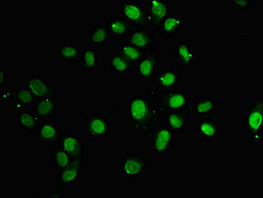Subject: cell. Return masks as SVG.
Here are the masks:
<instances>
[{
    "label": "cell",
    "mask_w": 263,
    "mask_h": 198,
    "mask_svg": "<svg viewBox=\"0 0 263 198\" xmlns=\"http://www.w3.org/2000/svg\"><path fill=\"white\" fill-rule=\"evenodd\" d=\"M127 117L134 130L146 132L159 121L158 110L154 103L140 95L132 96L127 101Z\"/></svg>",
    "instance_id": "obj_1"
},
{
    "label": "cell",
    "mask_w": 263,
    "mask_h": 198,
    "mask_svg": "<svg viewBox=\"0 0 263 198\" xmlns=\"http://www.w3.org/2000/svg\"><path fill=\"white\" fill-rule=\"evenodd\" d=\"M161 93L156 91L154 94L158 100L159 120H162L170 112L192 110L191 94L185 91L174 89Z\"/></svg>",
    "instance_id": "obj_2"
},
{
    "label": "cell",
    "mask_w": 263,
    "mask_h": 198,
    "mask_svg": "<svg viewBox=\"0 0 263 198\" xmlns=\"http://www.w3.org/2000/svg\"><path fill=\"white\" fill-rule=\"evenodd\" d=\"M120 3L122 18L138 28L149 27L147 13L144 6L130 0H122Z\"/></svg>",
    "instance_id": "obj_3"
},
{
    "label": "cell",
    "mask_w": 263,
    "mask_h": 198,
    "mask_svg": "<svg viewBox=\"0 0 263 198\" xmlns=\"http://www.w3.org/2000/svg\"><path fill=\"white\" fill-rule=\"evenodd\" d=\"M147 13L149 26L160 33L163 22L170 16L169 4L160 0H149Z\"/></svg>",
    "instance_id": "obj_4"
},
{
    "label": "cell",
    "mask_w": 263,
    "mask_h": 198,
    "mask_svg": "<svg viewBox=\"0 0 263 198\" xmlns=\"http://www.w3.org/2000/svg\"><path fill=\"white\" fill-rule=\"evenodd\" d=\"M175 142V131L169 126L154 129L152 133V147L154 153H169Z\"/></svg>",
    "instance_id": "obj_5"
},
{
    "label": "cell",
    "mask_w": 263,
    "mask_h": 198,
    "mask_svg": "<svg viewBox=\"0 0 263 198\" xmlns=\"http://www.w3.org/2000/svg\"><path fill=\"white\" fill-rule=\"evenodd\" d=\"M148 169V162L140 154H128L122 160V174L130 180H137Z\"/></svg>",
    "instance_id": "obj_6"
},
{
    "label": "cell",
    "mask_w": 263,
    "mask_h": 198,
    "mask_svg": "<svg viewBox=\"0 0 263 198\" xmlns=\"http://www.w3.org/2000/svg\"><path fill=\"white\" fill-rule=\"evenodd\" d=\"M84 131L90 137H105L111 131V123L101 115L87 116Z\"/></svg>",
    "instance_id": "obj_7"
},
{
    "label": "cell",
    "mask_w": 263,
    "mask_h": 198,
    "mask_svg": "<svg viewBox=\"0 0 263 198\" xmlns=\"http://www.w3.org/2000/svg\"><path fill=\"white\" fill-rule=\"evenodd\" d=\"M243 126L254 135H259L262 132V98L258 99L249 107L248 114L244 117Z\"/></svg>",
    "instance_id": "obj_8"
},
{
    "label": "cell",
    "mask_w": 263,
    "mask_h": 198,
    "mask_svg": "<svg viewBox=\"0 0 263 198\" xmlns=\"http://www.w3.org/2000/svg\"><path fill=\"white\" fill-rule=\"evenodd\" d=\"M137 64L138 79L145 81L154 80L156 71L159 67L158 55L155 52L144 53Z\"/></svg>",
    "instance_id": "obj_9"
},
{
    "label": "cell",
    "mask_w": 263,
    "mask_h": 198,
    "mask_svg": "<svg viewBox=\"0 0 263 198\" xmlns=\"http://www.w3.org/2000/svg\"><path fill=\"white\" fill-rule=\"evenodd\" d=\"M60 147L74 160H85V144L72 133H65L60 137Z\"/></svg>",
    "instance_id": "obj_10"
},
{
    "label": "cell",
    "mask_w": 263,
    "mask_h": 198,
    "mask_svg": "<svg viewBox=\"0 0 263 198\" xmlns=\"http://www.w3.org/2000/svg\"><path fill=\"white\" fill-rule=\"evenodd\" d=\"M58 110L59 103L56 95L38 99L34 106V114L44 122L56 116Z\"/></svg>",
    "instance_id": "obj_11"
},
{
    "label": "cell",
    "mask_w": 263,
    "mask_h": 198,
    "mask_svg": "<svg viewBox=\"0 0 263 198\" xmlns=\"http://www.w3.org/2000/svg\"><path fill=\"white\" fill-rule=\"evenodd\" d=\"M85 168V161H78L69 166L66 169L59 170V187L60 190H63L64 186L75 183L80 179L82 170Z\"/></svg>",
    "instance_id": "obj_12"
},
{
    "label": "cell",
    "mask_w": 263,
    "mask_h": 198,
    "mask_svg": "<svg viewBox=\"0 0 263 198\" xmlns=\"http://www.w3.org/2000/svg\"><path fill=\"white\" fill-rule=\"evenodd\" d=\"M27 88L34 94L36 100L46 97V96H54V91L47 80L41 76L32 75L27 80Z\"/></svg>",
    "instance_id": "obj_13"
},
{
    "label": "cell",
    "mask_w": 263,
    "mask_h": 198,
    "mask_svg": "<svg viewBox=\"0 0 263 198\" xmlns=\"http://www.w3.org/2000/svg\"><path fill=\"white\" fill-rule=\"evenodd\" d=\"M154 38V31L148 27L138 28L131 32L126 42L144 50L153 47Z\"/></svg>",
    "instance_id": "obj_14"
},
{
    "label": "cell",
    "mask_w": 263,
    "mask_h": 198,
    "mask_svg": "<svg viewBox=\"0 0 263 198\" xmlns=\"http://www.w3.org/2000/svg\"><path fill=\"white\" fill-rule=\"evenodd\" d=\"M105 27L112 37H124L133 31L134 25L124 18L114 16L106 22Z\"/></svg>",
    "instance_id": "obj_15"
},
{
    "label": "cell",
    "mask_w": 263,
    "mask_h": 198,
    "mask_svg": "<svg viewBox=\"0 0 263 198\" xmlns=\"http://www.w3.org/2000/svg\"><path fill=\"white\" fill-rule=\"evenodd\" d=\"M156 83L159 92L167 91L176 89L180 84V78L173 69H163L159 73Z\"/></svg>",
    "instance_id": "obj_16"
},
{
    "label": "cell",
    "mask_w": 263,
    "mask_h": 198,
    "mask_svg": "<svg viewBox=\"0 0 263 198\" xmlns=\"http://www.w3.org/2000/svg\"><path fill=\"white\" fill-rule=\"evenodd\" d=\"M222 122L214 121L211 117L202 118L196 126V131L202 137L214 138L221 132Z\"/></svg>",
    "instance_id": "obj_17"
},
{
    "label": "cell",
    "mask_w": 263,
    "mask_h": 198,
    "mask_svg": "<svg viewBox=\"0 0 263 198\" xmlns=\"http://www.w3.org/2000/svg\"><path fill=\"white\" fill-rule=\"evenodd\" d=\"M217 101L211 96L204 95L197 96L192 109L197 116L201 118L211 117L213 112L216 111Z\"/></svg>",
    "instance_id": "obj_18"
},
{
    "label": "cell",
    "mask_w": 263,
    "mask_h": 198,
    "mask_svg": "<svg viewBox=\"0 0 263 198\" xmlns=\"http://www.w3.org/2000/svg\"><path fill=\"white\" fill-rule=\"evenodd\" d=\"M110 71L112 74H126L131 72L135 64L119 52L112 53L110 60Z\"/></svg>",
    "instance_id": "obj_19"
},
{
    "label": "cell",
    "mask_w": 263,
    "mask_h": 198,
    "mask_svg": "<svg viewBox=\"0 0 263 198\" xmlns=\"http://www.w3.org/2000/svg\"><path fill=\"white\" fill-rule=\"evenodd\" d=\"M174 57L175 61L181 68H190L195 60L196 55L193 52L191 43L184 42L180 43L175 48Z\"/></svg>",
    "instance_id": "obj_20"
},
{
    "label": "cell",
    "mask_w": 263,
    "mask_h": 198,
    "mask_svg": "<svg viewBox=\"0 0 263 198\" xmlns=\"http://www.w3.org/2000/svg\"><path fill=\"white\" fill-rule=\"evenodd\" d=\"M191 112L185 110L170 112L165 116V121L169 127L175 132H184L188 117L191 116Z\"/></svg>",
    "instance_id": "obj_21"
},
{
    "label": "cell",
    "mask_w": 263,
    "mask_h": 198,
    "mask_svg": "<svg viewBox=\"0 0 263 198\" xmlns=\"http://www.w3.org/2000/svg\"><path fill=\"white\" fill-rule=\"evenodd\" d=\"M16 119L21 130L27 132H33L37 130L39 118L33 112L27 110H20Z\"/></svg>",
    "instance_id": "obj_22"
},
{
    "label": "cell",
    "mask_w": 263,
    "mask_h": 198,
    "mask_svg": "<svg viewBox=\"0 0 263 198\" xmlns=\"http://www.w3.org/2000/svg\"><path fill=\"white\" fill-rule=\"evenodd\" d=\"M80 47L71 43H64L58 48V56L64 62L70 64H78L81 56Z\"/></svg>",
    "instance_id": "obj_23"
},
{
    "label": "cell",
    "mask_w": 263,
    "mask_h": 198,
    "mask_svg": "<svg viewBox=\"0 0 263 198\" xmlns=\"http://www.w3.org/2000/svg\"><path fill=\"white\" fill-rule=\"evenodd\" d=\"M36 133L39 139L42 140L43 142H59V129L50 122H43L40 126H39Z\"/></svg>",
    "instance_id": "obj_24"
},
{
    "label": "cell",
    "mask_w": 263,
    "mask_h": 198,
    "mask_svg": "<svg viewBox=\"0 0 263 198\" xmlns=\"http://www.w3.org/2000/svg\"><path fill=\"white\" fill-rule=\"evenodd\" d=\"M80 161H85V160H74L61 147H58L53 150L52 166L55 169H66L69 166Z\"/></svg>",
    "instance_id": "obj_25"
},
{
    "label": "cell",
    "mask_w": 263,
    "mask_h": 198,
    "mask_svg": "<svg viewBox=\"0 0 263 198\" xmlns=\"http://www.w3.org/2000/svg\"><path fill=\"white\" fill-rule=\"evenodd\" d=\"M181 18L177 16H169L163 22L161 27V35L164 37H173L181 28Z\"/></svg>",
    "instance_id": "obj_26"
},
{
    "label": "cell",
    "mask_w": 263,
    "mask_h": 198,
    "mask_svg": "<svg viewBox=\"0 0 263 198\" xmlns=\"http://www.w3.org/2000/svg\"><path fill=\"white\" fill-rule=\"evenodd\" d=\"M98 64V54L94 48H85L84 51L81 54L78 62L81 69L84 70H91L96 68Z\"/></svg>",
    "instance_id": "obj_27"
},
{
    "label": "cell",
    "mask_w": 263,
    "mask_h": 198,
    "mask_svg": "<svg viewBox=\"0 0 263 198\" xmlns=\"http://www.w3.org/2000/svg\"><path fill=\"white\" fill-rule=\"evenodd\" d=\"M134 63H138L144 56V50L128 42L122 43L119 51Z\"/></svg>",
    "instance_id": "obj_28"
},
{
    "label": "cell",
    "mask_w": 263,
    "mask_h": 198,
    "mask_svg": "<svg viewBox=\"0 0 263 198\" xmlns=\"http://www.w3.org/2000/svg\"><path fill=\"white\" fill-rule=\"evenodd\" d=\"M13 99L21 107L34 105L36 101L34 94L27 88L17 90L15 95L13 96Z\"/></svg>",
    "instance_id": "obj_29"
},
{
    "label": "cell",
    "mask_w": 263,
    "mask_h": 198,
    "mask_svg": "<svg viewBox=\"0 0 263 198\" xmlns=\"http://www.w3.org/2000/svg\"><path fill=\"white\" fill-rule=\"evenodd\" d=\"M109 36L107 27L104 26L94 27L90 32V41L99 45V44L105 43Z\"/></svg>",
    "instance_id": "obj_30"
},
{
    "label": "cell",
    "mask_w": 263,
    "mask_h": 198,
    "mask_svg": "<svg viewBox=\"0 0 263 198\" xmlns=\"http://www.w3.org/2000/svg\"><path fill=\"white\" fill-rule=\"evenodd\" d=\"M233 5L237 7L239 11L251 10L253 8V1H233Z\"/></svg>",
    "instance_id": "obj_31"
},
{
    "label": "cell",
    "mask_w": 263,
    "mask_h": 198,
    "mask_svg": "<svg viewBox=\"0 0 263 198\" xmlns=\"http://www.w3.org/2000/svg\"><path fill=\"white\" fill-rule=\"evenodd\" d=\"M6 80V70L2 69L1 70V87H3L5 85Z\"/></svg>",
    "instance_id": "obj_32"
}]
</instances>
